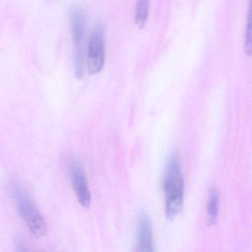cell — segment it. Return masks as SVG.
Segmentation results:
<instances>
[{
	"mask_svg": "<svg viewBox=\"0 0 252 252\" xmlns=\"http://www.w3.org/2000/svg\"><path fill=\"white\" fill-rule=\"evenodd\" d=\"M136 252H154L153 226L150 217L147 213H141L137 223Z\"/></svg>",
	"mask_w": 252,
	"mask_h": 252,
	"instance_id": "6",
	"label": "cell"
},
{
	"mask_svg": "<svg viewBox=\"0 0 252 252\" xmlns=\"http://www.w3.org/2000/svg\"><path fill=\"white\" fill-rule=\"evenodd\" d=\"M219 209V195L215 189H212L209 194L207 203L208 224L214 225L216 222Z\"/></svg>",
	"mask_w": 252,
	"mask_h": 252,
	"instance_id": "7",
	"label": "cell"
},
{
	"mask_svg": "<svg viewBox=\"0 0 252 252\" xmlns=\"http://www.w3.org/2000/svg\"><path fill=\"white\" fill-rule=\"evenodd\" d=\"M8 189L14 197L17 209L32 234L36 237L45 236L47 232L45 220L20 183L13 178L9 180Z\"/></svg>",
	"mask_w": 252,
	"mask_h": 252,
	"instance_id": "2",
	"label": "cell"
},
{
	"mask_svg": "<svg viewBox=\"0 0 252 252\" xmlns=\"http://www.w3.org/2000/svg\"><path fill=\"white\" fill-rule=\"evenodd\" d=\"M245 51L247 55L251 56V54H252V12H251V8H249L247 26H246Z\"/></svg>",
	"mask_w": 252,
	"mask_h": 252,
	"instance_id": "9",
	"label": "cell"
},
{
	"mask_svg": "<svg viewBox=\"0 0 252 252\" xmlns=\"http://www.w3.org/2000/svg\"><path fill=\"white\" fill-rule=\"evenodd\" d=\"M166 216L173 219L182 210L184 199V180L179 156L174 153L170 158L163 178Z\"/></svg>",
	"mask_w": 252,
	"mask_h": 252,
	"instance_id": "1",
	"label": "cell"
},
{
	"mask_svg": "<svg viewBox=\"0 0 252 252\" xmlns=\"http://www.w3.org/2000/svg\"><path fill=\"white\" fill-rule=\"evenodd\" d=\"M72 37L74 44V73L78 79L84 74V58L82 42L85 36V19L83 10L79 5L70 9Z\"/></svg>",
	"mask_w": 252,
	"mask_h": 252,
	"instance_id": "3",
	"label": "cell"
},
{
	"mask_svg": "<svg viewBox=\"0 0 252 252\" xmlns=\"http://www.w3.org/2000/svg\"><path fill=\"white\" fill-rule=\"evenodd\" d=\"M150 8V0H137L135 10V23L140 29H143L147 23Z\"/></svg>",
	"mask_w": 252,
	"mask_h": 252,
	"instance_id": "8",
	"label": "cell"
},
{
	"mask_svg": "<svg viewBox=\"0 0 252 252\" xmlns=\"http://www.w3.org/2000/svg\"><path fill=\"white\" fill-rule=\"evenodd\" d=\"M105 60V46L102 29L98 27L94 31L88 49V67L91 74H96L102 70Z\"/></svg>",
	"mask_w": 252,
	"mask_h": 252,
	"instance_id": "4",
	"label": "cell"
},
{
	"mask_svg": "<svg viewBox=\"0 0 252 252\" xmlns=\"http://www.w3.org/2000/svg\"><path fill=\"white\" fill-rule=\"evenodd\" d=\"M70 171L73 188L79 203L84 207H89L91 203V191L83 168L77 162L71 161Z\"/></svg>",
	"mask_w": 252,
	"mask_h": 252,
	"instance_id": "5",
	"label": "cell"
}]
</instances>
